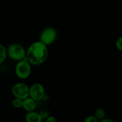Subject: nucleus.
I'll use <instances>...</instances> for the list:
<instances>
[{"instance_id": "obj_1", "label": "nucleus", "mask_w": 122, "mask_h": 122, "mask_svg": "<svg viewBox=\"0 0 122 122\" xmlns=\"http://www.w3.org/2000/svg\"><path fill=\"white\" fill-rule=\"evenodd\" d=\"M48 57L47 46L40 41L32 43L26 51V58L31 65L39 66L45 63Z\"/></svg>"}, {"instance_id": "obj_2", "label": "nucleus", "mask_w": 122, "mask_h": 122, "mask_svg": "<svg viewBox=\"0 0 122 122\" xmlns=\"http://www.w3.org/2000/svg\"><path fill=\"white\" fill-rule=\"evenodd\" d=\"M7 54L11 60L19 61L26 58V50L20 44L13 43L7 48Z\"/></svg>"}, {"instance_id": "obj_3", "label": "nucleus", "mask_w": 122, "mask_h": 122, "mask_svg": "<svg viewBox=\"0 0 122 122\" xmlns=\"http://www.w3.org/2000/svg\"><path fill=\"white\" fill-rule=\"evenodd\" d=\"M32 73V65L26 60H22L17 61L15 66V73L17 77L20 79H26Z\"/></svg>"}, {"instance_id": "obj_4", "label": "nucleus", "mask_w": 122, "mask_h": 122, "mask_svg": "<svg viewBox=\"0 0 122 122\" xmlns=\"http://www.w3.org/2000/svg\"><path fill=\"white\" fill-rule=\"evenodd\" d=\"M11 93L15 98L23 100L29 97V87L23 82H18L12 86Z\"/></svg>"}, {"instance_id": "obj_5", "label": "nucleus", "mask_w": 122, "mask_h": 122, "mask_svg": "<svg viewBox=\"0 0 122 122\" xmlns=\"http://www.w3.org/2000/svg\"><path fill=\"white\" fill-rule=\"evenodd\" d=\"M57 36V30L54 27H48L44 29L41 32L39 36V41L48 46L54 42Z\"/></svg>"}, {"instance_id": "obj_6", "label": "nucleus", "mask_w": 122, "mask_h": 122, "mask_svg": "<svg viewBox=\"0 0 122 122\" xmlns=\"http://www.w3.org/2000/svg\"><path fill=\"white\" fill-rule=\"evenodd\" d=\"M45 95V88L41 83H33L30 87H29V97L36 102L42 100Z\"/></svg>"}, {"instance_id": "obj_7", "label": "nucleus", "mask_w": 122, "mask_h": 122, "mask_svg": "<svg viewBox=\"0 0 122 122\" xmlns=\"http://www.w3.org/2000/svg\"><path fill=\"white\" fill-rule=\"evenodd\" d=\"M36 101L30 97H27L23 100L22 108L26 112H30L35 110L36 108Z\"/></svg>"}, {"instance_id": "obj_8", "label": "nucleus", "mask_w": 122, "mask_h": 122, "mask_svg": "<svg viewBox=\"0 0 122 122\" xmlns=\"http://www.w3.org/2000/svg\"><path fill=\"white\" fill-rule=\"evenodd\" d=\"M25 120L26 122H42V118L39 113L35 111L27 112L25 115Z\"/></svg>"}, {"instance_id": "obj_9", "label": "nucleus", "mask_w": 122, "mask_h": 122, "mask_svg": "<svg viewBox=\"0 0 122 122\" xmlns=\"http://www.w3.org/2000/svg\"><path fill=\"white\" fill-rule=\"evenodd\" d=\"M7 57V48L2 44H0V64L5 61Z\"/></svg>"}, {"instance_id": "obj_10", "label": "nucleus", "mask_w": 122, "mask_h": 122, "mask_svg": "<svg viewBox=\"0 0 122 122\" xmlns=\"http://www.w3.org/2000/svg\"><path fill=\"white\" fill-rule=\"evenodd\" d=\"M94 116L98 120L106 117V112L102 108H98L95 110Z\"/></svg>"}, {"instance_id": "obj_11", "label": "nucleus", "mask_w": 122, "mask_h": 122, "mask_svg": "<svg viewBox=\"0 0 122 122\" xmlns=\"http://www.w3.org/2000/svg\"><path fill=\"white\" fill-rule=\"evenodd\" d=\"M12 105L13 107L15 108H22L23 100L21 99L15 98L12 101Z\"/></svg>"}, {"instance_id": "obj_12", "label": "nucleus", "mask_w": 122, "mask_h": 122, "mask_svg": "<svg viewBox=\"0 0 122 122\" xmlns=\"http://www.w3.org/2000/svg\"><path fill=\"white\" fill-rule=\"evenodd\" d=\"M115 46L117 50L119 51H122V38L121 36L116 39L115 42Z\"/></svg>"}, {"instance_id": "obj_13", "label": "nucleus", "mask_w": 122, "mask_h": 122, "mask_svg": "<svg viewBox=\"0 0 122 122\" xmlns=\"http://www.w3.org/2000/svg\"><path fill=\"white\" fill-rule=\"evenodd\" d=\"M84 122H98V120L94 115H90L85 118Z\"/></svg>"}, {"instance_id": "obj_14", "label": "nucleus", "mask_w": 122, "mask_h": 122, "mask_svg": "<svg viewBox=\"0 0 122 122\" xmlns=\"http://www.w3.org/2000/svg\"><path fill=\"white\" fill-rule=\"evenodd\" d=\"M39 114L41 116L42 118V120H44V119H46L48 117L50 116L49 114V113L46 110H42L39 112Z\"/></svg>"}, {"instance_id": "obj_15", "label": "nucleus", "mask_w": 122, "mask_h": 122, "mask_svg": "<svg viewBox=\"0 0 122 122\" xmlns=\"http://www.w3.org/2000/svg\"><path fill=\"white\" fill-rule=\"evenodd\" d=\"M45 122H57V120L56 117L53 116H49L45 119Z\"/></svg>"}, {"instance_id": "obj_16", "label": "nucleus", "mask_w": 122, "mask_h": 122, "mask_svg": "<svg viewBox=\"0 0 122 122\" xmlns=\"http://www.w3.org/2000/svg\"><path fill=\"white\" fill-rule=\"evenodd\" d=\"M98 122H114V120L112 119H109V118H104V119H101V120H98Z\"/></svg>"}]
</instances>
